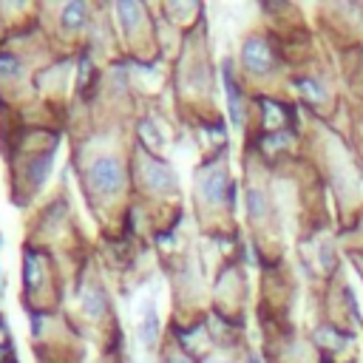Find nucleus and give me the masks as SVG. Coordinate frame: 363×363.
<instances>
[{"mask_svg": "<svg viewBox=\"0 0 363 363\" xmlns=\"http://www.w3.org/2000/svg\"><path fill=\"white\" fill-rule=\"evenodd\" d=\"M250 363H258V360H250Z\"/></svg>", "mask_w": 363, "mask_h": 363, "instance_id": "9b49d317", "label": "nucleus"}, {"mask_svg": "<svg viewBox=\"0 0 363 363\" xmlns=\"http://www.w3.org/2000/svg\"><path fill=\"white\" fill-rule=\"evenodd\" d=\"M241 62L252 74H267L272 68V48L261 37H250L241 48Z\"/></svg>", "mask_w": 363, "mask_h": 363, "instance_id": "f03ea898", "label": "nucleus"}, {"mask_svg": "<svg viewBox=\"0 0 363 363\" xmlns=\"http://www.w3.org/2000/svg\"><path fill=\"white\" fill-rule=\"evenodd\" d=\"M303 91H306L309 96H320V88H318V82H312V79H303Z\"/></svg>", "mask_w": 363, "mask_h": 363, "instance_id": "1a4fd4ad", "label": "nucleus"}, {"mask_svg": "<svg viewBox=\"0 0 363 363\" xmlns=\"http://www.w3.org/2000/svg\"><path fill=\"white\" fill-rule=\"evenodd\" d=\"M156 340H159V318H156V306L147 303V309L139 320V343L145 349H150V346H156Z\"/></svg>", "mask_w": 363, "mask_h": 363, "instance_id": "20e7f679", "label": "nucleus"}, {"mask_svg": "<svg viewBox=\"0 0 363 363\" xmlns=\"http://www.w3.org/2000/svg\"><path fill=\"white\" fill-rule=\"evenodd\" d=\"M142 173H145V182H147L150 187H156V190H173V184H176L173 170H170L167 164L156 162V159L142 162Z\"/></svg>", "mask_w": 363, "mask_h": 363, "instance_id": "7ed1b4c3", "label": "nucleus"}, {"mask_svg": "<svg viewBox=\"0 0 363 363\" xmlns=\"http://www.w3.org/2000/svg\"><path fill=\"white\" fill-rule=\"evenodd\" d=\"M199 193H201L207 201H221V199H224V193H227V184H224V179H221V176L210 173L207 179H201Z\"/></svg>", "mask_w": 363, "mask_h": 363, "instance_id": "423d86ee", "label": "nucleus"}, {"mask_svg": "<svg viewBox=\"0 0 363 363\" xmlns=\"http://www.w3.org/2000/svg\"><path fill=\"white\" fill-rule=\"evenodd\" d=\"M85 17H88V9H85L82 3H68V6L62 9V23H65L68 28H82V26H85Z\"/></svg>", "mask_w": 363, "mask_h": 363, "instance_id": "0eeeda50", "label": "nucleus"}, {"mask_svg": "<svg viewBox=\"0 0 363 363\" xmlns=\"http://www.w3.org/2000/svg\"><path fill=\"white\" fill-rule=\"evenodd\" d=\"M247 201H250V216H252V218L264 216V199H261V193H258V190H250Z\"/></svg>", "mask_w": 363, "mask_h": 363, "instance_id": "6e6552de", "label": "nucleus"}, {"mask_svg": "<svg viewBox=\"0 0 363 363\" xmlns=\"http://www.w3.org/2000/svg\"><path fill=\"white\" fill-rule=\"evenodd\" d=\"M164 363H193V360H187L182 354H170V357H164Z\"/></svg>", "mask_w": 363, "mask_h": 363, "instance_id": "9d476101", "label": "nucleus"}, {"mask_svg": "<svg viewBox=\"0 0 363 363\" xmlns=\"http://www.w3.org/2000/svg\"><path fill=\"white\" fill-rule=\"evenodd\" d=\"M102 309H105V292L96 289V286H88V289L82 292V312H85L88 318H99Z\"/></svg>", "mask_w": 363, "mask_h": 363, "instance_id": "39448f33", "label": "nucleus"}, {"mask_svg": "<svg viewBox=\"0 0 363 363\" xmlns=\"http://www.w3.org/2000/svg\"><path fill=\"white\" fill-rule=\"evenodd\" d=\"M88 184L99 193H116L122 187V164L113 156H99L88 167Z\"/></svg>", "mask_w": 363, "mask_h": 363, "instance_id": "f257e3e1", "label": "nucleus"}]
</instances>
